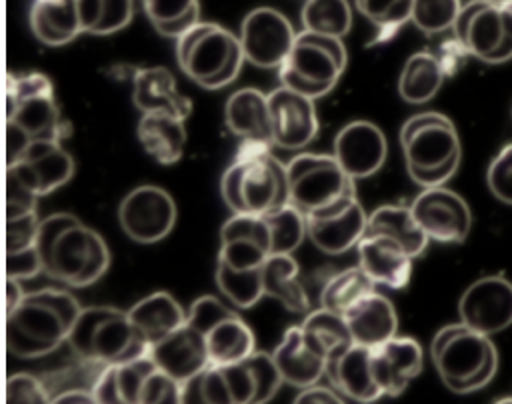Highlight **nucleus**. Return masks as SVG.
Here are the masks:
<instances>
[{
	"label": "nucleus",
	"mask_w": 512,
	"mask_h": 404,
	"mask_svg": "<svg viewBox=\"0 0 512 404\" xmlns=\"http://www.w3.org/2000/svg\"><path fill=\"white\" fill-rule=\"evenodd\" d=\"M36 246L42 270L70 288L94 284L110 266V250L104 238L70 212H54L42 218Z\"/></svg>",
	"instance_id": "f257e3e1"
},
{
	"label": "nucleus",
	"mask_w": 512,
	"mask_h": 404,
	"mask_svg": "<svg viewBox=\"0 0 512 404\" xmlns=\"http://www.w3.org/2000/svg\"><path fill=\"white\" fill-rule=\"evenodd\" d=\"M80 312V302L68 290L40 288L28 292L22 302L6 314L8 354L22 360L52 354L68 342Z\"/></svg>",
	"instance_id": "f03ea898"
},
{
	"label": "nucleus",
	"mask_w": 512,
	"mask_h": 404,
	"mask_svg": "<svg viewBox=\"0 0 512 404\" xmlns=\"http://www.w3.org/2000/svg\"><path fill=\"white\" fill-rule=\"evenodd\" d=\"M220 194L232 214L266 216L290 204L286 164L272 154V144L242 140L220 178Z\"/></svg>",
	"instance_id": "7ed1b4c3"
},
{
	"label": "nucleus",
	"mask_w": 512,
	"mask_h": 404,
	"mask_svg": "<svg viewBox=\"0 0 512 404\" xmlns=\"http://www.w3.org/2000/svg\"><path fill=\"white\" fill-rule=\"evenodd\" d=\"M68 126L54 86L42 72L6 76V160H14L32 140H62Z\"/></svg>",
	"instance_id": "20e7f679"
},
{
	"label": "nucleus",
	"mask_w": 512,
	"mask_h": 404,
	"mask_svg": "<svg viewBox=\"0 0 512 404\" xmlns=\"http://www.w3.org/2000/svg\"><path fill=\"white\" fill-rule=\"evenodd\" d=\"M408 176L422 188L444 186L458 170L462 146L454 122L428 110L410 116L400 128Z\"/></svg>",
	"instance_id": "39448f33"
},
{
	"label": "nucleus",
	"mask_w": 512,
	"mask_h": 404,
	"mask_svg": "<svg viewBox=\"0 0 512 404\" xmlns=\"http://www.w3.org/2000/svg\"><path fill=\"white\" fill-rule=\"evenodd\" d=\"M430 358L442 384L456 394L488 386L498 370V352L490 336L464 322L446 324L434 334Z\"/></svg>",
	"instance_id": "423d86ee"
},
{
	"label": "nucleus",
	"mask_w": 512,
	"mask_h": 404,
	"mask_svg": "<svg viewBox=\"0 0 512 404\" xmlns=\"http://www.w3.org/2000/svg\"><path fill=\"white\" fill-rule=\"evenodd\" d=\"M68 346L80 360L100 368L150 354V344L132 324L128 310L114 306L82 308L68 336Z\"/></svg>",
	"instance_id": "0eeeda50"
},
{
	"label": "nucleus",
	"mask_w": 512,
	"mask_h": 404,
	"mask_svg": "<svg viewBox=\"0 0 512 404\" xmlns=\"http://www.w3.org/2000/svg\"><path fill=\"white\" fill-rule=\"evenodd\" d=\"M176 62L198 86L218 90L232 84L246 62L238 34L216 22H198L176 38Z\"/></svg>",
	"instance_id": "6e6552de"
},
{
	"label": "nucleus",
	"mask_w": 512,
	"mask_h": 404,
	"mask_svg": "<svg viewBox=\"0 0 512 404\" xmlns=\"http://www.w3.org/2000/svg\"><path fill=\"white\" fill-rule=\"evenodd\" d=\"M346 64L348 52L342 38L302 30L278 68L280 86L316 100L332 92Z\"/></svg>",
	"instance_id": "1a4fd4ad"
},
{
	"label": "nucleus",
	"mask_w": 512,
	"mask_h": 404,
	"mask_svg": "<svg viewBox=\"0 0 512 404\" xmlns=\"http://www.w3.org/2000/svg\"><path fill=\"white\" fill-rule=\"evenodd\" d=\"M288 202L306 218L322 214L356 198L354 178H350L334 154H296L286 164Z\"/></svg>",
	"instance_id": "9d476101"
},
{
	"label": "nucleus",
	"mask_w": 512,
	"mask_h": 404,
	"mask_svg": "<svg viewBox=\"0 0 512 404\" xmlns=\"http://www.w3.org/2000/svg\"><path fill=\"white\" fill-rule=\"evenodd\" d=\"M452 30L460 48L486 64L512 58V12L506 4L470 0L462 4Z\"/></svg>",
	"instance_id": "9b49d317"
},
{
	"label": "nucleus",
	"mask_w": 512,
	"mask_h": 404,
	"mask_svg": "<svg viewBox=\"0 0 512 404\" xmlns=\"http://www.w3.org/2000/svg\"><path fill=\"white\" fill-rule=\"evenodd\" d=\"M270 250L260 242L234 238L220 240L214 280L230 306L246 310L264 296L262 270Z\"/></svg>",
	"instance_id": "f8f14e48"
},
{
	"label": "nucleus",
	"mask_w": 512,
	"mask_h": 404,
	"mask_svg": "<svg viewBox=\"0 0 512 404\" xmlns=\"http://www.w3.org/2000/svg\"><path fill=\"white\" fill-rule=\"evenodd\" d=\"M176 218L174 198L154 184L132 188L118 206V224L136 244L162 242L176 226Z\"/></svg>",
	"instance_id": "ddd939ff"
},
{
	"label": "nucleus",
	"mask_w": 512,
	"mask_h": 404,
	"mask_svg": "<svg viewBox=\"0 0 512 404\" xmlns=\"http://www.w3.org/2000/svg\"><path fill=\"white\" fill-rule=\"evenodd\" d=\"M296 34L292 22L280 10L258 6L242 18L238 38L248 64L280 68L296 42Z\"/></svg>",
	"instance_id": "4468645a"
},
{
	"label": "nucleus",
	"mask_w": 512,
	"mask_h": 404,
	"mask_svg": "<svg viewBox=\"0 0 512 404\" xmlns=\"http://www.w3.org/2000/svg\"><path fill=\"white\" fill-rule=\"evenodd\" d=\"M74 170V158L62 146V140H32L8 162L6 176H12L40 198L64 186Z\"/></svg>",
	"instance_id": "2eb2a0df"
},
{
	"label": "nucleus",
	"mask_w": 512,
	"mask_h": 404,
	"mask_svg": "<svg viewBox=\"0 0 512 404\" xmlns=\"http://www.w3.org/2000/svg\"><path fill=\"white\" fill-rule=\"evenodd\" d=\"M410 210L430 242L460 244L470 234L472 210L460 194L446 186L422 188Z\"/></svg>",
	"instance_id": "dca6fc26"
},
{
	"label": "nucleus",
	"mask_w": 512,
	"mask_h": 404,
	"mask_svg": "<svg viewBox=\"0 0 512 404\" xmlns=\"http://www.w3.org/2000/svg\"><path fill=\"white\" fill-rule=\"evenodd\" d=\"M460 322L492 336L512 324V282L500 274L474 280L458 300Z\"/></svg>",
	"instance_id": "f3484780"
},
{
	"label": "nucleus",
	"mask_w": 512,
	"mask_h": 404,
	"mask_svg": "<svg viewBox=\"0 0 512 404\" xmlns=\"http://www.w3.org/2000/svg\"><path fill=\"white\" fill-rule=\"evenodd\" d=\"M272 144L284 150H304L318 134L320 122L314 100L286 86L268 92Z\"/></svg>",
	"instance_id": "a211bd4d"
},
{
	"label": "nucleus",
	"mask_w": 512,
	"mask_h": 404,
	"mask_svg": "<svg viewBox=\"0 0 512 404\" xmlns=\"http://www.w3.org/2000/svg\"><path fill=\"white\" fill-rule=\"evenodd\" d=\"M332 154L350 178L362 180L374 176L384 166L388 142L374 122L354 120L344 124L334 136Z\"/></svg>",
	"instance_id": "6ab92c4d"
},
{
	"label": "nucleus",
	"mask_w": 512,
	"mask_h": 404,
	"mask_svg": "<svg viewBox=\"0 0 512 404\" xmlns=\"http://www.w3.org/2000/svg\"><path fill=\"white\" fill-rule=\"evenodd\" d=\"M272 356L288 386L302 390L318 384L326 376L328 356L300 324L284 330Z\"/></svg>",
	"instance_id": "aec40b11"
},
{
	"label": "nucleus",
	"mask_w": 512,
	"mask_h": 404,
	"mask_svg": "<svg viewBox=\"0 0 512 404\" xmlns=\"http://www.w3.org/2000/svg\"><path fill=\"white\" fill-rule=\"evenodd\" d=\"M308 240L324 254H344L356 248L366 234L368 214L358 198L330 208L322 214L308 216Z\"/></svg>",
	"instance_id": "412c9836"
},
{
	"label": "nucleus",
	"mask_w": 512,
	"mask_h": 404,
	"mask_svg": "<svg viewBox=\"0 0 512 404\" xmlns=\"http://www.w3.org/2000/svg\"><path fill=\"white\" fill-rule=\"evenodd\" d=\"M326 378L334 390L360 404L376 402L384 390L376 376L374 348L350 344L344 352L328 360Z\"/></svg>",
	"instance_id": "4be33fe9"
},
{
	"label": "nucleus",
	"mask_w": 512,
	"mask_h": 404,
	"mask_svg": "<svg viewBox=\"0 0 512 404\" xmlns=\"http://www.w3.org/2000/svg\"><path fill=\"white\" fill-rule=\"evenodd\" d=\"M154 364L178 382H186L210 366L204 336L190 324L150 346Z\"/></svg>",
	"instance_id": "5701e85b"
},
{
	"label": "nucleus",
	"mask_w": 512,
	"mask_h": 404,
	"mask_svg": "<svg viewBox=\"0 0 512 404\" xmlns=\"http://www.w3.org/2000/svg\"><path fill=\"white\" fill-rule=\"evenodd\" d=\"M358 266L376 286L402 290L410 282L412 256L384 236H364L358 246Z\"/></svg>",
	"instance_id": "b1692460"
},
{
	"label": "nucleus",
	"mask_w": 512,
	"mask_h": 404,
	"mask_svg": "<svg viewBox=\"0 0 512 404\" xmlns=\"http://www.w3.org/2000/svg\"><path fill=\"white\" fill-rule=\"evenodd\" d=\"M374 366L384 396H400L424 368L422 346L410 336H394L374 348Z\"/></svg>",
	"instance_id": "393cba45"
},
{
	"label": "nucleus",
	"mask_w": 512,
	"mask_h": 404,
	"mask_svg": "<svg viewBox=\"0 0 512 404\" xmlns=\"http://www.w3.org/2000/svg\"><path fill=\"white\" fill-rule=\"evenodd\" d=\"M132 100L142 114L158 112L186 120L192 112L190 98L178 90L172 72L164 66L138 68L134 72Z\"/></svg>",
	"instance_id": "a878e982"
},
{
	"label": "nucleus",
	"mask_w": 512,
	"mask_h": 404,
	"mask_svg": "<svg viewBox=\"0 0 512 404\" xmlns=\"http://www.w3.org/2000/svg\"><path fill=\"white\" fill-rule=\"evenodd\" d=\"M224 122L228 130L240 140L272 144L268 94L258 88L248 86L232 92L224 104Z\"/></svg>",
	"instance_id": "bb28decb"
},
{
	"label": "nucleus",
	"mask_w": 512,
	"mask_h": 404,
	"mask_svg": "<svg viewBox=\"0 0 512 404\" xmlns=\"http://www.w3.org/2000/svg\"><path fill=\"white\" fill-rule=\"evenodd\" d=\"M344 320L354 344L378 348L398 332V314L394 304L380 292H372L352 306Z\"/></svg>",
	"instance_id": "cd10ccee"
},
{
	"label": "nucleus",
	"mask_w": 512,
	"mask_h": 404,
	"mask_svg": "<svg viewBox=\"0 0 512 404\" xmlns=\"http://www.w3.org/2000/svg\"><path fill=\"white\" fill-rule=\"evenodd\" d=\"M154 368L156 364L150 354L124 364L102 366L90 392L96 404H140L144 380Z\"/></svg>",
	"instance_id": "c85d7f7f"
},
{
	"label": "nucleus",
	"mask_w": 512,
	"mask_h": 404,
	"mask_svg": "<svg viewBox=\"0 0 512 404\" xmlns=\"http://www.w3.org/2000/svg\"><path fill=\"white\" fill-rule=\"evenodd\" d=\"M28 22L44 46H64L84 34L78 0H32Z\"/></svg>",
	"instance_id": "c756f323"
},
{
	"label": "nucleus",
	"mask_w": 512,
	"mask_h": 404,
	"mask_svg": "<svg viewBox=\"0 0 512 404\" xmlns=\"http://www.w3.org/2000/svg\"><path fill=\"white\" fill-rule=\"evenodd\" d=\"M128 316L150 346L182 328L188 320V312L166 290H156L138 300L128 308Z\"/></svg>",
	"instance_id": "7c9ffc66"
},
{
	"label": "nucleus",
	"mask_w": 512,
	"mask_h": 404,
	"mask_svg": "<svg viewBox=\"0 0 512 404\" xmlns=\"http://www.w3.org/2000/svg\"><path fill=\"white\" fill-rule=\"evenodd\" d=\"M138 140L144 152L158 164H176L186 148V126L184 120L170 114H142L136 126Z\"/></svg>",
	"instance_id": "2f4dec72"
},
{
	"label": "nucleus",
	"mask_w": 512,
	"mask_h": 404,
	"mask_svg": "<svg viewBox=\"0 0 512 404\" xmlns=\"http://www.w3.org/2000/svg\"><path fill=\"white\" fill-rule=\"evenodd\" d=\"M364 236H384L400 244L412 258H418L430 242L426 232L416 222L410 206L402 204H384L374 208L368 214Z\"/></svg>",
	"instance_id": "473e14b6"
},
{
	"label": "nucleus",
	"mask_w": 512,
	"mask_h": 404,
	"mask_svg": "<svg viewBox=\"0 0 512 404\" xmlns=\"http://www.w3.org/2000/svg\"><path fill=\"white\" fill-rule=\"evenodd\" d=\"M210 364H238L256 350L252 328L240 318L238 312L218 320L204 332Z\"/></svg>",
	"instance_id": "72a5a7b5"
},
{
	"label": "nucleus",
	"mask_w": 512,
	"mask_h": 404,
	"mask_svg": "<svg viewBox=\"0 0 512 404\" xmlns=\"http://www.w3.org/2000/svg\"><path fill=\"white\" fill-rule=\"evenodd\" d=\"M264 296L274 298L286 310L296 314L310 312V300L298 280V262L292 254H270L262 270Z\"/></svg>",
	"instance_id": "f704fd0d"
},
{
	"label": "nucleus",
	"mask_w": 512,
	"mask_h": 404,
	"mask_svg": "<svg viewBox=\"0 0 512 404\" xmlns=\"http://www.w3.org/2000/svg\"><path fill=\"white\" fill-rule=\"evenodd\" d=\"M444 82V64L432 52H414L398 76V94L408 104L432 100Z\"/></svg>",
	"instance_id": "c9c22d12"
},
{
	"label": "nucleus",
	"mask_w": 512,
	"mask_h": 404,
	"mask_svg": "<svg viewBox=\"0 0 512 404\" xmlns=\"http://www.w3.org/2000/svg\"><path fill=\"white\" fill-rule=\"evenodd\" d=\"M374 290L376 284L368 278V274L360 266H350L326 280L320 290V306L344 316L352 306H356Z\"/></svg>",
	"instance_id": "e433bc0d"
},
{
	"label": "nucleus",
	"mask_w": 512,
	"mask_h": 404,
	"mask_svg": "<svg viewBox=\"0 0 512 404\" xmlns=\"http://www.w3.org/2000/svg\"><path fill=\"white\" fill-rule=\"evenodd\" d=\"M154 30L168 38H180L200 22L198 0H140Z\"/></svg>",
	"instance_id": "4c0bfd02"
},
{
	"label": "nucleus",
	"mask_w": 512,
	"mask_h": 404,
	"mask_svg": "<svg viewBox=\"0 0 512 404\" xmlns=\"http://www.w3.org/2000/svg\"><path fill=\"white\" fill-rule=\"evenodd\" d=\"M302 30L344 38L352 30L348 0H306L300 10Z\"/></svg>",
	"instance_id": "58836bf2"
},
{
	"label": "nucleus",
	"mask_w": 512,
	"mask_h": 404,
	"mask_svg": "<svg viewBox=\"0 0 512 404\" xmlns=\"http://www.w3.org/2000/svg\"><path fill=\"white\" fill-rule=\"evenodd\" d=\"M300 326L326 352L328 360L344 352L350 344H354L344 316L330 312L322 306L316 310H310L304 316V322H300Z\"/></svg>",
	"instance_id": "ea45409f"
},
{
	"label": "nucleus",
	"mask_w": 512,
	"mask_h": 404,
	"mask_svg": "<svg viewBox=\"0 0 512 404\" xmlns=\"http://www.w3.org/2000/svg\"><path fill=\"white\" fill-rule=\"evenodd\" d=\"M270 228V254H292L308 238L306 216L286 204L264 216Z\"/></svg>",
	"instance_id": "a19ab883"
},
{
	"label": "nucleus",
	"mask_w": 512,
	"mask_h": 404,
	"mask_svg": "<svg viewBox=\"0 0 512 404\" xmlns=\"http://www.w3.org/2000/svg\"><path fill=\"white\" fill-rule=\"evenodd\" d=\"M356 8L376 28L374 42H386L412 18L414 0H354Z\"/></svg>",
	"instance_id": "79ce46f5"
},
{
	"label": "nucleus",
	"mask_w": 512,
	"mask_h": 404,
	"mask_svg": "<svg viewBox=\"0 0 512 404\" xmlns=\"http://www.w3.org/2000/svg\"><path fill=\"white\" fill-rule=\"evenodd\" d=\"M460 8V0H414L410 22L424 34H440L452 30Z\"/></svg>",
	"instance_id": "37998d69"
},
{
	"label": "nucleus",
	"mask_w": 512,
	"mask_h": 404,
	"mask_svg": "<svg viewBox=\"0 0 512 404\" xmlns=\"http://www.w3.org/2000/svg\"><path fill=\"white\" fill-rule=\"evenodd\" d=\"M246 364L250 366L258 392L254 398V404H268L280 390V386L284 384V378L276 366V360L272 356V352H264V350H254L248 358Z\"/></svg>",
	"instance_id": "c03bdc74"
},
{
	"label": "nucleus",
	"mask_w": 512,
	"mask_h": 404,
	"mask_svg": "<svg viewBox=\"0 0 512 404\" xmlns=\"http://www.w3.org/2000/svg\"><path fill=\"white\" fill-rule=\"evenodd\" d=\"M6 404H52V396L42 380L28 372H16L6 380Z\"/></svg>",
	"instance_id": "a18cd8bd"
},
{
	"label": "nucleus",
	"mask_w": 512,
	"mask_h": 404,
	"mask_svg": "<svg viewBox=\"0 0 512 404\" xmlns=\"http://www.w3.org/2000/svg\"><path fill=\"white\" fill-rule=\"evenodd\" d=\"M234 238L254 240L270 250V228L264 216L232 214L220 228V240H234Z\"/></svg>",
	"instance_id": "49530a36"
},
{
	"label": "nucleus",
	"mask_w": 512,
	"mask_h": 404,
	"mask_svg": "<svg viewBox=\"0 0 512 404\" xmlns=\"http://www.w3.org/2000/svg\"><path fill=\"white\" fill-rule=\"evenodd\" d=\"M140 404H182V382L156 366L144 380Z\"/></svg>",
	"instance_id": "de8ad7c7"
},
{
	"label": "nucleus",
	"mask_w": 512,
	"mask_h": 404,
	"mask_svg": "<svg viewBox=\"0 0 512 404\" xmlns=\"http://www.w3.org/2000/svg\"><path fill=\"white\" fill-rule=\"evenodd\" d=\"M38 214L26 212L16 216H6V252H20L36 246L38 238Z\"/></svg>",
	"instance_id": "09e8293b"
},
{
	"label": "nucleus",
	"mask_w": 512,
	"mask_h": 404,
	"mask_svg": "<svg viewBox=\"0 0 512 404\" xmlns=\"http://www.w3.org/2000/svg\"><path fill=\"white\" fill-rule=\"evenodd\" d=\"M486 182L498 200L512 204V142L502 146L492 158L486 172Z\"/></svg>",
	"instance_id": "8fccbe9b"
},
{
	"label": "nucleus",
	"mask_w": 512,
	"mask_h": 404,
	"mask_svg": "<svg viewBox=\"0 0 512 404\" xmlns=\"http://www.w3.org/2000/svg\"><path fill=\"white\" fill-rule=\"evenodd\" d=\"M232 312H236V308L232 306H226L220 298L216 296H210V294H204L200 298H196L188 310V320L186 324H190L194 330H198L202 336L204 332L214 326L218 320L230 316Z\"/></svg>",
	"instance_id": "3c124183"
},
{
	"label": "nucleus",
	"mask_w": 512,
	"mask_h": 404,
	"mask_svg": "<svg viewBox=\"0 0 512 404\" xmlns=\"http://www.w3.org/2000/svg\"><path fill=\"white\" fill-rule=\"evenodd\" d=\"M134 16V0H104L102 16L92 34L108 36L116 34L132 22Z\"/></svg>",
	"instance_id": "603ef678"
},
{
	"label": "nucleus",
	"mask_w": 512,
	"mask_h": 404,
	"mask_svg": "<svg viewBox=\"0 0 512 404\" xmlns=\"http://www.w3.org/2000/svg\"><path fill=\"white\" fill-rule=\"evenodd\" d=\"M38 272H44L42 260L38 254V246L20 250V252H6V276L8 278L24 280V278L36 276Z\"/></svg>",
	"instance_id": "864d4df0"
},
{
	"label": "nucleus",
	"mask_w": 512,
	"mask_h": 404,
	"mask_svg": "<svg viewBox=\"0 0 512 404\" xmlns=\"http://www.w3.org/2000/svg\"><path fill=\"white\" fill-rule=\"evenodd\" d=\"M292 404H346V402L342 400L338 390L330 386H320L318 382L314 386L302 388Z\"/></svg>",
	"instance_id": "5fc2aeb1"
},
{
	"label": "nucleus",
	"mask_w": 512,
	"mask_h": 404,
	"mask_svg": "<svg viewBox=\"0 0 512 404\" xmlns=\"http://www.w3.org/2000/svg\"><path fill=\"white\" fill-rule=\"evenodd\" d=\"M102 4H104V0H78L80 20H82L84 34H92V30L96 28V24L100 22Z\"/></svg>",
	"instance_id": "6e6d98bb"
},
{
	"label": "nucleus",
	"mask_w": 512,
	"mask_h": 404,
	"mask_svg": "<svg viewBox=\"0 0 512 404\" xmlns=\"http://www.w3.org/2000/svg\"><path fill=\"white\" fill-rule=\"evenodd\" d=\"M52 404H96V400L90 390L70 388V390H64V392L52 396Z\"/></svg>",
	"instance_id": "4d7b16f0"
},
{
	"label": "nucleus",
	"mask_w": 512,
	"mask_h": 404,
	"mask_svg": "<svg viewBox=\"0 0 512 404\" xmlns=\"http://www.w3.org/2000/svg\"><path fill=\"white\" fill-rule=\"evenodd\" d=\"M182 404H206L202 392H200V382L198 374L192 376L190 380L182 382Z\"/></svg>",
	"instance_id": "13d9d810"
},
{
	"label": "nucleus",
	"mask_w": 512,
	"mask_h": 404,
	"mask_svg": "<svg viewBox=\"0 0 512 404\" xmlns=\"http://www.w3.org/2000/svg\"><path fill=\"white\" fill-rule=\"evenodd\" d=\"M24 296H26V294H24L22 288H20V280L6 276V314L12 312V310L22 302Z\"/></svg>",
	"instance_id": "bf43d9fd"
},
{
	"label": "nucleus",
	"mask_w": 512,
	"mask_h": 404,
	"mask_svg": "<svg viewBox=\"0 0 512 404\" xmlns=\"http://www.w3.org/2000/svg\"><path fill=\"white\" fill-rule=\"evenodd\" d=\"M494 404H512V396H508V398H500V400H496Z\"/></svg>",
	"instance_id": "052dcab7"
},
{
	"label": "nucleus",
	"mask_w": 512,
	"mask_h": 404,
	"mask_svg": "<svg viewBox=\"0 0 512 404\" xmlns=\"http://www.w3.org/2000/svg\"><path fill=\"white\" fill-rule=\"evenodd\" d=\"M490 2H498V4H506V2H510V0H490Z\"/></svg>",
	"instance_id": "680f3d73"
},
{
	"label": "nucleus",
	"mask_w": 512,
	"mask_h": 404,
	"mask_svg": "<svg viewBox=\"0 0 512 404\" xmlns=\"http://www.w3.org/2000/svg\"><path fill=\"white\" fill-rule=\"evenodd\" d=\"M506 6H508V10L512 12V0H510V2H506Z\"/></svg>",
	"instance_id": "e2e57ef3"
}]
</instances>
